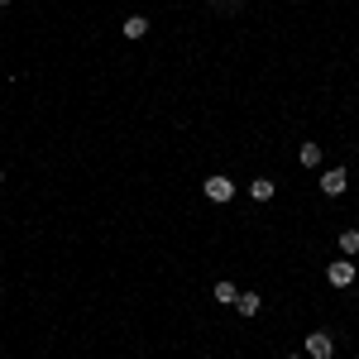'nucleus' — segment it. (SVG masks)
I'll return each instance as SVG.
<instances>
[{
	"instance_id": "1",
	"label": "nucleus",
	"mask_w": 359,
	"mask_h": 359,
	"mask_svg": "<svg viewBox=\"0 0 359 359\" xmlns=\"http://www.w3.org/2000/svg\"><path fill=\"white\" fill-rule=\"evenodd\" d=\"M335 355V340L326 331H311L306 335V359H331Z\"/></svg>"
},
{
	"instance_id": "11",
	"label": "nucleus",
	"mask_w": 359,
	"mask_h": 359,
	"mask_svg": "<svg viewBox=\"0 0 359 359\" xmlns=\"http://www.w3.org/2000/svg\"><path fill=\"white\" fill-rule=\"evenodd\" d=\"M287 359H302V355H287Z\"/></svg>"
},
{
	"instance_id": "9",
	"label": "nucleus",
	"mask_w": 359,
	"mask_h": 359,
	"mask_svg": "<svg viewBox=\"0 0 359 359\" xmlns=\"http://www.w3.org/2000/svg\"><path fill=\"white\" fill-rule=\"evenodd\" d=\"M240 316H259V306H264V297H259V292H245V297H240Z\"/></svg>"
},
{
	"instance_id": "2",
	"label": "nucleus",
	"mask_w": 359,
	"mask_h": 359,
	"mask_svg": "<svg viewBox=\"0 0 359 359\" xmlns=\"http://www.w3.org/2000/svg\"><path fill=\"white\" fill-rule=\"evenodd\" d=\"M230 196H235V182H230V177H221V172H216V177H206V201L225 206Z\"/></svg>"
},
{
	"instance_id": "6",
	"label": "nucleus",
	"mask_w": 359,
	"mask_h": 359,
	"mask_svg": "<svg viewBox=\"0 0 359 359\" xmlns=\"http://www.w3.org/2000/svg\"><path fill=\"white\" fill-rule=\"evenodd\" d=\"M273 182H269V177H254V182H249V196H254V201H273Z\"/></svg>"
},
{
	"instance_id": "10",
	"label": "nucleus",
	"mask_w": 359,
	"mask_h": 359,
	"mask_svg": "<svg viewBox=\"0 0 359 359\" xmlns=\"http://www.w3.org/2000/svg\"><path fill=\"white\" fill-rule=\"evenodd\" d=\"M340 249L345 254H359V230H340Z\"/></svg>"
},
{
	"instance_id": "7",
	"label": "nucleus",
	"mask_w": 359,
	"mask_h": 359,
	"mask_svg": "<svg viewBox=\"0 0 359 359\" xmlns=\"http://www.w3.org/2000/svg\"><path fill=\"white\" fill-rule=\"evenodd\" d=\"M297 163L302 168H321V144H302V149H297Z\"/></svg>"
},
{
	"instance_id": "4",
	"label": "nucleus",
	"mask_w": 359,
	"mask_h": 359,
	"mask_svg": "<svg viewBox=\"0 0 359 359\" xmlns=\"http://www.w3.org/2000/svg\"><path fill=\"white\" fill-rule=\"evenodd\" d=\"M326 278H331V287H350L355 283V264L350 259H335L331 269H326Z\"/></svg>"
},
{
	"instance_id": "13",
	"label": "nucleus",
	"mask_w": 359,
	"mask_h": 359,
	"mask_svg": "<svg viewBox=\"0 0 359 359\" xmlns=\"http://www.w3.org/2000/svg\"><path fill=\"white\" fill-rule=\"evenodd\" d=\"M0 5H10V0H0Z\"/></svg>"
},
{
	"instance_id": "5",
	"label": "nucleus",
	"mask_w": 359,
	"mask_h": 359,
	"mask_svg": "<svg viewBox=\"0 0 359 359\" xmlns=\"http://www.w3.org/2000/svg\"><path fill=\"white\" fill-rule=\"evenodd\" d=\"M211 297H216L221 306H235V302H240V292H235V283H225V278L216 283V287H211Z\"/></svg>"
},
{
	"instance_id": "8",
	"label": "nucleus",
	"mask_w": 359,
	"mask_h": 359,
	"mask_svg": "<svg viewBox=\"0 0 359 359\" xmlns=\"http://www.w3.org/2000/svg\"><path fill=\"white\" fill-rule=\"evenodd\" d=\"M120 29H125V39H144V34H149V20H144V15H130Z\"/></svg>"
},
{
	"instance_id": "3",
	"label": "nucleus",
	"mask_w": 359,
	"mask_h": 359,
	"mask_svg": "<svg viewBox=\"0 0 359 359\" xmlns=\"http://www.w3.org/2000/svg\"><path fill=\"white\" fill-rule=\"evenodd\" d=\"M345 187H350V177H345V168H326V172H321V192H326V196H340Z\"/></svg>"
},
{
	"instance_id": "12",
	"label": "nucleus",
	"mask_w": 359,
	"mask_h": 359,
	"mask_svg": "<svg viewBox=\"0 0 359 359\" xmlns=\"http://www.w3.org/2000/svg\"><path fill=\"white\" fill-rule=\"evenodd\" d=\"M0 264H5V254H0Z\"/></svg>"
}]
</instances>
